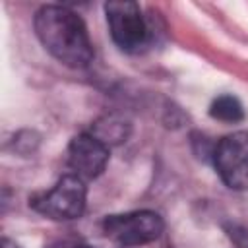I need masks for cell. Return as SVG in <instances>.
<instances>
[{"label":"cell","instance_id":"6da1fadb","mask_svg":"<svg viewBox=\"0 0 248 248\" xmlns=\"http://www.w3.org/2000/svg\"><path fill=\"white\" fill-rule=\"evenodd\" d=\"M35 33L43 46L70 68H85L93 60V45L83 19L64 6H43L35 14Z\"/></svg>","mask_w":248,"mask_h":248},{"label":"cell","instance_id":"7a4b0ae2","mask_svg":"<svg viewBox=\"0 0 248 248\" xmlns=\"http://www.w3.org/2000/svg\"><path fill=\"white\" fill-rule=\"evenodd\" d=\"M85 200L87 190L83 178L76 174H66L56 182L52 190L35 194L29 200V205L48 219L70 221L81 217V213L85 211Z\"/></svg>","mask_w":248,"mask_h":248},{"label":"cell","instance_id":"3957f363","mask_svg":"<svg viewBox=\"0 0 248 248\" xmlns=\"http://www.w3.org/2000/svg\"><path fill=\"white\" fill-rule=\"evenodd\" d=\"M105 14L108 21V31L118 48L126 52H140L147 46L149 27L141 14L140 4L130 0L107 2Z\"/></svg>","mask_w":248,"mask_h":248},{"label":"cell","instance_id":"277c9868","mask_svg":"<svg viewBox=\"0 0 248 248\" xmlns=\"http://www.w3.org/2000/svg\"><path fill=\"white\" fill-rule=\"evenodd\" d=\"M165 223L159 213L149 209L128 211L118 215H108L103 221V232L107 238L120 246H140L153 242L161 236Z\"/></svg>","mask_w":248,"mask_h":248},{"label":"cell","instance_id":"5b68a950","mask_svg":"<svg viewBox=\"0 0 248 248\" xmlns=\"http://www.w3.org/2000/svg\"><path fill=\"white\" fill-rule=\"evenodd\" d=\"M213 163L221 180L232 190H248V132H232L217 141Z\"/></svg>","mask_w":248,"mask_h":248},{"label":"cell","instance_id":"8992f818","mask_svg":"<svg viewBox=\"0 0 248 248\" xmlns=\"http://www.w3.org/2000/svg\"><path fill=\"white\" fill-rule=\"evenodd\" d=\"M108 163V145L93 134H79L68 145V165L79 178H97Z\"/></svg>","mask_w":248,"mask_h":248},{"label":"cell","instance_id":"52a82bcc","mask_svg":"<svg viewBox=\"0 0 248 248\" xmlns=\"http://www.w3.org/2000/svg\"><path fill=\"white\" fill-rule=\"evenodd\" d=\"M128 132H130V124L122 118H116V116H107L103 120H99L93 128V136L99 138L105 145H116L120 141H124L128 138Z\"/></svg>","mask_w":248,"mask_h":248},{"label":"cell","instance_id":"ba28073f","mask_svg":"<svg viewBox=\"0 0 248 248\" xmlns=\"http://www.w3.org/2000/svg\"><path fill=\"white\" fill-rule=\"evenodd\" d=\"M211 118H217L221 122H240L244 118V108L240 101L232 95H219L209 105Z\"/></svg>","mask_w":248,"mask_h":248},{"label":"cell","instance_id":"9c48e42d","mask_svg":"<svg viewBox=\"0 0 248 248\" xmlns=\"http://www.w3.org/2000/svg\"><path fill=\"white\" fill-rule=\"evenodd\" d=\"M227 234H229V238L232 240V244L236 248H248V231H244L242 227L232 225V227L227 229Z\"/></svg>","mask_w":248,"mask_h":248},{"label":"cell","instance_id":"30bf717a","mask_svg":"<svg viewBox=\"0 0 248 248\" xmlns=\"http://www.w3.org/2000/svg\"><path fill=\"white\" fill-rule=\"evenodd\" d=\"M45 248H95L83 240H78V238H58V240H52L48 242Z\"/></svg>","mask_w":248,"mask_h":248},{"label":"cell","instance_id":"8fae6325","mask_svg":"<svg viewBox=\"0 0 248 248\" xmlns=\"http://www.w3.org/2000/svg\"><path fill=\"white\" fill-rule=\"evenodd\" d=\"M2 248H21L19 244H16L14 240H10V238H2V244H0Z\"/></svg>","mask_w":248,"mask_h":248}]
</instances>
